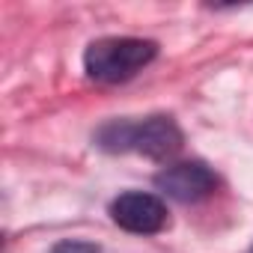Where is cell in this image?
<instances>
[{"mask_svg": "<svg viewBox=\"0 0 253 253\" xmlns=\"http://www.w3.org/2000/svg\"><path fill=\"white\" fill-rule=\"evenodd\" d=\"M182 128L173 116H146V119H110L92 134V143L104 152H137L155 161H167L182 149Z\"/></svg>", "mask_w": 253, "mask_h": 253, "instance_id": "obj_1", "label": "cell"}, {"mask_svg": "<svg viewBox=\"0 0 253 253\" xmlns=\"http://www.w3.org/2000/svg\"><path fill=\"white\" fill-rule=\"evenodd\" d=\"M158 57V42L137 36H104L86 45L84 72L95 84H122L131 81Z\"/></svg>", "mask_w": 253, "mask_h": 253, "instance_id": "obj_2", "label": "cell"}, {"mask_svg": "<svg viewBox=\"0 0 253 253\" xmlns=\"http://www.w3.org/2000/svg\"><path fill=\"white\" fill-rule=\"evenodd\" d=\"M110 220L134 235H155L167 226V206L155 194L125 191L110 203Z\"/></svg>", "mask_w": 253, "mask_h": 253, "instance_id": "obj_3", "label": "cell"}, {"mask_svg": "<svg viewBox=\"0 0 253 253\" xmlns=\"http://www.w3.org/2000/svg\"><path fill=\"white\" fill-rule=\"evenodd\" d=\"M155 188L176 200V203H200L206 200L214 188H217V176L211 167H206L203 161H179V164H167L158 176H155Z\"/></svg>", "mask_w": 253, "mask_h": 253, "instance_id": "obj_4", "label": "cell"}, {"mask_svg": "<svg viewBox=\"0 0 253 253\" xmlns=\"http://www.w3.org/2000/svg\"><path fill=\"white\" fill-rule=\"evenodd\" d=\"M51 253H101V247L95 241H84V238H66L57 241Z\"/></svg>", "mask_w": 253, "mask_h": 253, "instance_id": "obj_5", "label": "cell"}, {"mask_svg": "<svg viewBox=\"0 0 253 253\" xmlns=\"http://www.w3.org/2000/svg\"><path fill=\"white\" fill-rule=\"evenodd\" d=\"M247 253H253V247H250V250H247Z\"/></svg>", "mask_w": 253, "mask_h": 253, "instance_id": "obj_6", "label": "cell"}]
</instances>
